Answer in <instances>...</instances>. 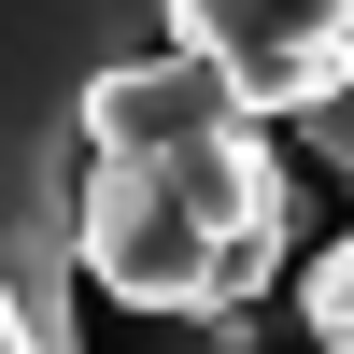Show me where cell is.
<instances>
[{
    "mask_svg": "<svg viewBox=\"0 0 354 354\" xmlns=\"http://www.w3.org/2000/svg\"><path fill=\"white\" fill-rule=\"evenodd\" d=\"M0 354H43V326H28V298L0 283Z\"/></svg>",
    "mask_w": 354,
    "mask_h": 354,
    "instance_id": "cell-6",
    "label": "cell"
},
{
    "mask_svg": "<svg viewBox=\"0 0 354 354\" xmlns=\"http://www.w3.org/2000/svg\"><path fill=\"white\" fill-rule=\"evenodd\" d=\"M298 156H312V170H354V85H340V100H312V113H298Z\"/></svg>",
    "mask_w": 354,
    "mask_h": 354,
    "instance_id": "cell-5",
    "label": "cell"
},
{
    "mask_svg": "<svg viewBox=\"0 0 354 354\" xmlns=\"http://www.w3.org/2000/svg\"><path fill=\"white\" fill-rule=\"evenodd\" d=\"M298 326L326 340V354H354V241H326V255H312V283H298Z\"/></svg>",
    "mask_w": 354,
    "mask_h": 354,
    "instance_id": "cell-4",
    "label": "cell"
},
{
    "mask_svg": "<svg viewBox=\"0 0 354 354\" xmlns=\"http://www.w3.org/2000/svg\"><path fill=\"white\" fill-rule=\"evenodd\" d=\"M170 43V0H0V283L71 354L85 283V85Z\"/></svg>",
    "mask_w": 354,
    "mask_h": 354,
    "instance_id": "cell-2",
    "label": "cell"
},
{
    "mask_svg": "<svg viewBox=\"0 0 354 354\" xmlns=\"http://www.w3.org/2000/svg\"><path fill=\"white\" fill-rule=\"evenodd\" d=\"M340 43H354V0H340Z\"/></svg>",
    "mask_w": 354,
    "mask_h": 354,
    "instance_id": "cell-7",
    "label": "cell"
},
{
    "mask_svg": "<svg viewBox=\"0 0 354 354\" xmlns=\"http://www.w3.org/2000/svg\"><path fill=\"white\" fill-rule=\"evenodd\" d=\"M170 43H185L241 113H312V100L354 85L340 0H170Z\"/></svg>",
    "mask_w": 354,
    "mask_h": 354,
    "instance_id": "cell-3",
    "label": "cell"
},
{
    "mask_svg": "<svg viewBox=\"0 0 354 354\" xmlns=\"http://www.w3.org/2000/svg\"><path fill=\"white\" fill-rule=\"evenodd\" d=\"M298 255V170L185 43L85 85V283L185 326H255Z\"/></svg>",
    "mask_w": 354,
    "mask_h": 354,
    "instance_id": "cell-1",
    "label": "cell"
}]
</instances>
